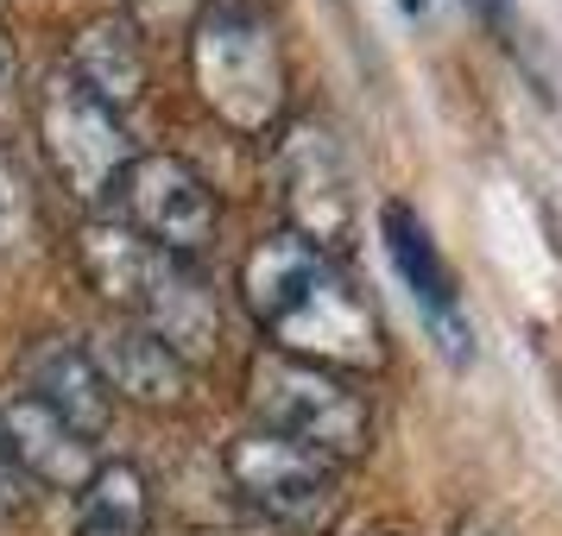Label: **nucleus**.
<instances>
[{"label":"nucleus","mask_w":562,"mask_h":536,"mask_svg":"<svg viewBox=\"0 0 562 536\" xmlns=\"http://www.w3.org/2000/svg\"><path fill=\"white\" fill-rule=\"evenodd\" d=\"M32 114H38V139L52 152L57 178L70 183L82 203H108L121 171L133 164V139L121 127V114L102 102H89L64 70L38 89V107Z\"/></svg>","instance_id":"8"},{"label":"nucleus","mask_w":562,"mask_h":536,"mask_svg":"<svg viewBox=\"0 0 562 536\" xmlns=\"http://www.w3.org/2000/svg\"><path fill=\"white\" fill-rule=\"evenodd\" d=\"M190 82L228 133L266 139L284 121V95H291V70H284L272 20L240 0L203 7L190 26Z\"/></svg>","instance_id":"3"},{"label":"nucleus","mask_w":562,"mask_h":536,"mask_svg":"<svg viewBox=\"0 0 562 536\" xmlns=\"http://www.w3.org/2000/svg\"><path fill=\"white\" fill-rule=\"evenodd\" d=\"M108 203L121 208V228H133L158 253L190 259L215 240V190L178 152H133Z\"/></svg>","instance_id":"6"},{"label":"nucleus","mask_w":562,"mask_h":536,"mask_svg":"<svg viewBox=\"0 0 562 536\" xmlns=\"http://www.w3.org/2000/svg\"><path fill=\"white\" fill-rule=\"evenodd\" d=\"M146 517H153V499L139 467L127 460H102L77 486V536H146Z\"/></svg>","instance_id":"13"},{"label":"nucleus","mask_w":562,"mask_h":536,"mask_svg":"<svg viewBox=\"0 0 562 536\" xmlns=\"http://www.w3.org/2000/svg\"><path fill=\"white\" fill-rule=\"evenodd\" d=\"M247 404H254L259 430L284 435V442H297L323 460H360L373 448V410L329 366H310V360L291 354H259L247 366Z\"/></svg>","instance_id":"4"},{"label":"nucleus","mask_w":562,"mask_h":536,"mask_svg":"<svg viewBox=\"0 0 562 536\" xmlns=\"http://www.w3.org/2000/svg\"><path fill=\"white\" fill-rule=\"evenodd\" d=\"M279 208H284V228L310 240V247H348V233L360 221V203H355V171L335 146L329 127L316 121H297V127L279 139Z\"/></svg>","instance_id":"7"},{"label":"nucleus","mask_w":562,"mask_h":536,"mask_svg":"<svg viewBox=\"0 0 562 536\" xmlns=\"http://www.w3.org/2000/svg\"><path fill=\"white\" fill-rule=\"evenodd\" d=\"M380 228H385V247H392V259H398L405 284L411 290H424V304L436 309V322H449V272H442V259H436L424 221H417L405 203H385Z\"/></svg>","instance_id":"14"},{"label":"nucleus","mask_w":562,"mask_h":536,"mask_svg":"<svg viewBox=\"0 0 562 536\" xmlns=\"http://www.w3.org/2000/svg\"><path fill=\"white\" fill-rule=\"evenodd\" d=\"M20 505H26V480H20V467H13L7 442H0V517H13Z\"/></svg>","instance_id":"16"},{"label":"nucleus","mask_w":562,"mask_h":536,"mask_svg":"<svg viewBox=\"0 0 562 536\" xmlns=\"http://www.w3.org/2000/svg\"><path fill=\"white\" fill-rule=\"evenodd\" d=\"M32 233H38V190L20 158L0 152V253H20Z\"/></svg>","instance_id":"15"},{"label":"nucleus","mask_w":562,"mask_h":536,"mask_svg":"<svg viewBox=\"0 0 562 536\" xmlns=\"http://www.w3.org/2000/svg\"><path fill=\"white\" fill-rule=\"evenodd\" d=\"M89 360L102 373L108 398H127L146 410H183L190 404V360L165 347L153 329H139L127 316H114L89 334Z\"/></svg>","instance_id":"9"},{"label":"nucleus","mask_w":562,"mask_h":536,"mask_svg":"<svg viewBox=\"0 0 562 536\" xmlns=\"http://www.w3.org/2000/svg\"><path fill=\"white\" fill-rule=\"evenodd\" d=\"M64 77L77 82L89 102L102 107H133L146 95V45H139V32H133L127 13H95V20H82L77 38H70V70Z\"/></svg>","instance_id":"11"},{"label":"nucleus","mask_w":562,"mask_h":536,"mask_svg":"<svg viewBox=\"0 0 562 536\" xmlns=\"http://www.w3.org/2000/svg\"><path fill=\"white\" fill-rule=\"evenodd\" d=\"M240 297L254 322L272 334V354L310 360L329 373H380L385 366V329L360 284L335 265V253L297 240L291 228L254 240L240 259Z\"/></svg>","instance_id":"1"},{"label":"nucleus","mask_w":562,"mask_h":536,"mask_svg":"<svg viewBox=\"0 0 562 536\" xmlns=\"http://www.w3.org/2000/svg\"><path fill=\"white\" fill-rule=\"evenodd\" d=\"M0 442H7V455L20 467V480L57 486V492H77V486L102 467V460H95V442H89L77 423H64L52 404L26 398V391L0 410Z\"/></svg>","instance_id":"10"},{"label":"nucleus","mask_w":562,"mask_h":536,"mask_svg":"<svg viewBox=\"0 0 562 536\" xmlns=\"http://www.w3.org/2000/svg\"><path fill=\"white\" fill-rule=\"evenodd\" d=\"M82 272L102 290L108 304L121 309L127 322L153 329L165 347H178L183 360H203L222 341V304L215 290L196 278V265L178 253L146 247L133 228L121 221H89L82 228Z\"/></svg>","instance_id":"2"},{"label":"nucleus","mask_w":562,"mask_h":536,"mask_svg":"<svg viewBox=\"0 0 562 536\" xmlns=\"http://www.w3.org/2000/svg\"><path fill=\"white\" fill-rule=\"evenodd\" d=\"M222 467H228L234 492H240L247 505L266 511V517H279V524H291V531L316 536V531H329L335 511H341L335 460L310 455V448H297V442H284V435H272V430L234 435Z\"/></svg>","instance_id":"5"},{"label":"nucleus","mask_w":562,"mask_h":536,"mask_svg":"<svg viewBox=\"0 0 562 536\" xmlns=\"http://www.w3.org/2000/svg\"><path fill=\"white\" fill-rule=\"evenodd\" d=\"M26 398H38V404H52L64 423H77L89 442L108 430V417H114V398H108L102 373H95V360H89V347H77V341H64V334H52V341H38L26 354Z\"/></svg>","instance_id":"12"},{"label":"nucleus","mask_w":562,"mask_h":536,"mask_svg":"<svg viewBox=\"0 0 562 536\" xmlns=\"http://www.w3.org/2000/svg\"><path fill=\"white\" fill-rule=\"evenodd\" d=\"M0 114H13V45L0 32Z\"/></svg>","instance_id":"17"},{"label":"nucleus","mask_w":562,"mask_h":536,"mask_svg":"<svg viewBox=\"0 0 562 536\" xmlns=\"http://www.w3.org/2000/svg\"><path fill=\"white\" fill-rule=\"evenodd\" d=\"M449 536H506L499 524H486V517H456V531Z\"/></svg>","instance_id":"18"}]
</instances>
